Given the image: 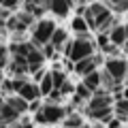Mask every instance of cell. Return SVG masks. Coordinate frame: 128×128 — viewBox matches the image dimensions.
<instances>
[{
	"mask_svg": "<svg viewBox=\"0 0 128 128\" xmlns=\"http://www.w3.org/2000/svg\"><path fill=\"white\" fill-rule=\"evenodd\" d=\"M73 96L77 98V100H81V102H88V100H90V96H92V92L88 90V88L83 86V83H77V86H75Z\"/></svg>",
	"mask_w": 128,
	"mask_h": 128,
	"instance_id": "cell-18",
	"label": "cell"
},
{
	"mask_svg": "<svg viewBox=\"0 0 128 128\" xmlns=\"http://www.w3.org/2000/svg\"><path fill=\"white\" fill-rule=\"evenodd\" d=\"M6 105H11L19 115H24V113L28 111V102H26V100H22V98H19V96H15V94L6 98Z\"/></svg>",
	"mask_w": 128,
	"mask_h": 128,
	"instance_id": "cell-15",
	"label": "cell"
},
{
	"mask_svg": "<svg viewBox=\"0 0 128 128\" xmlns=\"http://www.w3.org/2000/svg\"><path fill=\"white\" fill-rule=\"evenodd\" d=\"M0 6H2V9L6 11V13H9V11H13V9H17V2H13V0H2V2H0Z\"/></svg>",
	"mask_w": 128,
	"mask_h": 128,
	"instance_id": "cell-22",
	"label": "cell"
},
{
	"mask_svg": "<svg viewBox=\"0 0 128 128\" xmlns=\"http://www.w3.org/2000/svg\"><path fill=\"white\" fill-rule=\"evenodd\" d=\"M100 62H102V56L94 54V56H90V58H86V60L75 62V64H73V70H75L77 75H81V77H86V75H90V73H94V70H98Z\"/></svg>",
	"mask_w": 128,
	"mask_h": 128,
	"instance_id": "cell-6",
	"label": "cell"
},
{
	"mask_svg": "<svg viewBox=\"0 0 128 128\" xmlns=\"http://www.w3.org/2000/svg\"><path fill=\"white\" fill-rule=\"evenodd\" d=\"M56 22L54 19H38L34 26H32V45L36 47V49H41L43 45H47L49 43V38H51V34H54V30H56Z\"/></svg>",
	"mask_w": 128,
	"mask_h": 128,
	"instance_id": "cell-2",
	"label": "cell"
},
{
	"mask_svg": "<svg viewBox=\"0 0 128 128\" xmlns=\"http://www.w3.org/2000/svg\"><path fill=\"white\" fill-rule=\"evenodd\" d=\"M6 60H9V49L0 43V68H4V66H6Z\"/></svg>",
	"mask_w": 128,
	"mask_h": 128,
	"instance_id": "cell-21",
	"label": "cell"
},
{
	"mask_svg": "<svg viewBox=\"0 0 128 128\" xmlns=\"http://www.w3.org/2000/svg\"><path fill=\"white\" fill-rule=\"evenodd\" d=\"M0 96H2V94H0Z\"/></svg>",
	"mask_w": 128,
	"mask_h": 128,
	"instance_id": "cell-28",
	"label": "cell"
},
{
	"mask_svg": "<svg viewBox=\"0 0 128 128\" xmlns=\"http://www.w3.org/2000/svg\"><path fill=\"white\" fill-rule=\"evenodd\" d=\"M83 86H86L92 94H94L96 90H100V70H94V73L86 75V77H83Z\"/></svg>",
	"mask_w": 128,
	"mask_h": 128,
	"instance_id": "cell-14",
	"label": "cell"
},
{
	"mask_svg": "<svg viewBox=\"0 0 128 128\" xmlns=\"http://www.w3.org/2000/svg\"><path fill=\"white\" fill-rule=\"evenodd\" d=\"M68 109H64L62 105H56V102H47V105L41 107V111L34 113V122L36 124H60L64 118H66Z\"/></svg>",
	"mask_w": 128,
	"mask_h": 128,
	"instance_id": "cell-1",
	"label": "cell"
},
{
	"mask_svg": "<svg viewBox=\"0 0 128 128\" xmlns=\"http://www.w3.org/2000/svg\"><path fill=\"white\" fill-rule=\"evenodd\" d=\"M70 9H73V4H70L68 0H51V2H47V11L54 17H60V19L66 17L70 13Z\"/></svg>",
	"mask_w": 128,
	"mask_h": 128,
	"instance_id": "cell-9",
	"label": "cell"
},
{
	"mask_svg": "<svg viewBox=\"0 0 128 128\" xmlns=\"http://www.w3.org/2000/svg\"><path fill=\"white\" fill-rule=\"evenodd\" d=\"M70 30L77 34V38H92L90 36V30H88V26H86V19L79 17V15L70 17Z\"/></svg>",
	"mask_w": 128,
	"mask_h": 128,
	"instance_id": "cell-12",
	"label": "cell"
},
{
	"mask_svg": "<svg viewBox=\"0 0 128 128\" xmlns=\"http://www.w3.org/2000/svg\"><path fill=\"white\" fill-rule=\"evenodd\" d=\"M11 73H13L15 79H26L28 75V64H26V58H22V56H13V60H11Z\"/></svg>",
	"mask_w": 128,
	"mask_h": 128,
	"instance_id": "cell-11",
	"label": "cell"
},
{
	"mask_svg": "<svg viewBox=\"0 0 128 128\" xmlns=\"http://www.w3.org/2000/svg\"><path fill=\"white\" fill-rule=\"evenodd\" d=\"M62 128H66V126H62Z\"/></svg>",
	"mask_w": 128,
	"mask_h": 128,
	"instance_id": "cell-27",
	"label": "cell"
},
{
	"mask_svg": "<svg viewBox=\"0 0 128 128\" xmlns=\"http://www.w3.org/2000/svg\"><path fill=\"white\" fill-rule=\"evenodd\" d=\"M62 122H64V126H66V128H79L83 124V118L79 113H66V118H64Z\"/></svg>",
	"mask_w": 128,
	"mask_h": 128,
	"instance_id": "cell-19",
	"label": "cell"
},
{
	"mask_svg": "<svg viewBox=\"0 0 128 128\" xmlns=\"http://www.w3.org/2000/svg\"><path fill=\"white\" fill-rule=\"evenodd\" d=\"M36 88H38V94H41V96H49V92L54 90V83H51V75H49V73H45V75H43V79L36 83Z\"/></svg>",
	"mask_w": 128,
	"mask_h": 128,
	"instance_id": "cell-16",
	"label": "cell"
},
{
	"mask_svg": "<svg viewBox=\"0 0 128 128\" xmlns=\"http://www.w3.org/2000/svg\"><path fill=\"white\" fill-rule=\"evenodd\" d=\"M107 38H109V43L113 47L122 49V47L126 45V26H124V24H115V26L107 32Z\"/></svg>",
	"mask_w": 128,
	"mask_h": 128,
	"instance_id": "cell-8",
	"label": "cell"
},
{
	"mask_svg": "<svg viewBox=\"0 0 128 128\" xmlns=\"http://www.w3.org/2000/svg\"><path fill=\"white\" fill-rule=\"evenodd\" d=\"M43 62H45V58H43L41 49H36V47H32L30 51H28L26 56V64H28V73H36L38 68H43Z\"/></svg>",
	"mask_w": 128,
	"mask_h": 128,
	"instance_id": "cell-10",
	"label": "cell"
},
{
	"mask_svg": "<svg viewBox=\"0 0 128 128\" xmlns=\"http://www.w3.org/2000/svg\"><path fill=\"white\" fill-rule=\"evenodd\" d=\"M73 92H75V86L70 81H64L62 86H60V94H62V98H64V96H68V94H73Z\"/></svg>",
	"mask_w": 128,
	"mask_h": 128,
	"instance_id": "cell-20",
	"label": "cell"
},
{
	"mask_svg": "<svg viewBox=\"0 0 128 128\" xmlns=\"http://www.w3.org/2000/svg\"><path fill=\"white\" fill-rule=\"evenodd\" d=\"M102 107H113V98H111L109 92H105L100 88V90H96L94 94L90 96V100H88V111H94V109H102Z\"/></svg>",
	"mask_w": 128,
	"mask_h": 128,
	"instance_id": "cell-7",
	"label": "cell"
},
{
	"mask_svg": "<svg viewBox=\"0 0 128 128\" xmlns=\"http://www.w3.org/2000/svg\"><path fill=\"white\" fill-rule=\"evenodd\" d=\"M49 75H51V83H54V90H60V86L66 81V75H64V70L60 68V66H56L54 70H49Z\"/></svg>",
	"mask_w": 128,
	"mask_h": 128,
	"instance_id": "cell-17",
	"label": "cell"
},
{
	"mask_svg": "<svg viewBox=\"0 0 128 128\" xmlns=\"http://www.w3.org/2000/svg\"><path fill=\"white\" fill-rule=\"evenodd\" d=\"M41 100H32V102H28V111L30 113H36V111H41Z\"/></svg>",
	"mask_w": 128,
	"mask_h": 128,
	"instance_id": "cell-23",
	"label": "cell"
},
{
	"mask_svg": "<svg viewBox=\"0 0 128 128\" xmlns=\"http://www.w3.org/2000/svg\"><path fill=\"white\" fill-rule=\"evenodd\" d=\"M11 81H13L15 96H19L22 100L32 102V100H38V98H41L38 88H36V83H34V81H30V79H11Z\"/></svg>",
	"mask_w": 128,
	"mask_h": 128,
	"instance_id": "cell-4",
	"label": "cell"
},
{
	"mask_svg": "<svg viewBox=\"0 0 128 128\" xmlns=\"http://www.w3.org/2000/svg\"><path fill=\"white\" fill-rule=\"evenodd\" d=\"M92 128H105V124H94Z\"/></svg>",
	"mask_w": 128,
	"mask_h": 128,
	"instance_id": "cell-24",
	"label": "cell"
},
{
	"mask_svg": "<svg viewBox=\"0 0 128 128\" xmlns=\"http://www.w3.org/2000/svg\"><path fill=\"white\" fill-rule=\"evenodd\" d=\"M2 30H4V22H0V34H2Z\"/></svg>",
	"mask_w": 128,
	"mask_h": 128,
	"instance_id": "cell-25",
	"label": "cell"
},
{
	"mask_svg": "<svg viewBox=\"0 0 128 128\" xmlns=\"http://www.w3.org/2000/svg\"><path fill=\"white\" fill-rule=\"evenodd\" d=\"M66 41H68V32L64 30V28H56L54 34H51V38H49V45L54 47L56 51H62V47L66 45Z\"/></svg>",
	"mask_w": 128,
	"mask_h": 128,
	"instance_id": "cell-13",
	"label": "cell"
},
{
	"mask_svg": "<svg viewBox=\"0 0 128 128\" xmlns=\"http://www.w3.org/2000/svg\"><path fill=\"white\" fill-rule=\"evenodd\" d=\"M11 128H24V126H22V124H13V126H11Z\"/></svg>",
	"mask_w": 128,
	"mask_h": 128,
	"instance_id": "cell-26",
	"label": "cell"
},
{
	"mask_svg": "<svg viewBox=\"0 0 128 128\" xmlns=\"http://www.w3.org/2000/svg\"><path fill=\"white\" fill-rule=\"evenodd\" d=\"M96 54V45L92 38H73L70 41V51L66 58L70 60V62H79V60H86L90 58V56Z\"/></svg>",
	"mask_w": 128,
	"mask_h": 128,
	"instance_id": "cell-3",
	"label": "cell"
},
{
	"mask_svg": "<svg viewBox=\"0 0 128 128\" xmlns=\"http://www.w3.org/2000/svg\"><path fill=\"white\" fill-rule=\"evenodd\" d=\"M102 70L113 79V83L122 86L124 77H126V60H124V56H120V58H107L105 60V68Z\"/></svg>",
	"mask_w": 128,
	"mask_h": 128,
	"instance_id": "cell-5",
	"label": "cell"
}]
</instances>
